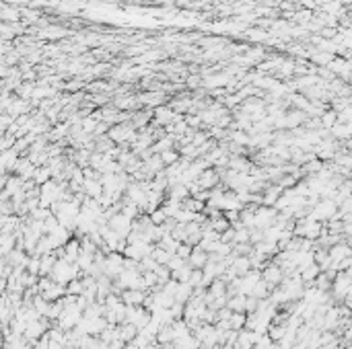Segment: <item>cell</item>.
I'll use <instances>...</instances> for the list:
<instances>
[{
    "label": "cell",
    "mask_w": 352,
    "mask_h": 349,
    "mask_svg": "<svg viewBox=\"0 0 352 349\" xmlns=\"http://www.w3.org/2000/svg\"><path fill=\"white\" fill-rule=\"evenodd\" d=\"M66 294L68 296H81L83 294V282H81V277H76V279H72V282L66 284Z\"/></svg>",
    "instance_id": "d4e9b609"
},
{
    "label": "cell",
    "mask_w": 352,
    "mask_h": 349,
    "mask_svg": "<svg viewBox=\"0 0 352 349\" xmlns=\"http://www.w3.org/2000/svg\"><path fill=\"white\" fill-rule=\"evenodd\" d=\"M154 247H159V249H163V251L171 253V255H175V251H177V247H179V242H177L173 237H171V234H165V237H161V240L154 242Z\"/></svg>",
    "instance_id": "2e32d148"
},
{
    "label": "cell",
    "mask_w": 352,
    "mask_h": 349,
    "mask_svg": "<svg viewBox=\"0 0 352 349\" xmlns=\"http://www.w3.org/2000/svg\"><path fill=\"white\" fill-rule=\"evenodd\" d=\"M152 271H154V275H157V284H161V286L171 277V271L167 269V265H157Z\"/></svg>",
    "instance_id": "484cf974"
},
{
    "label": "cell",
    "mask_w": 352,
    "mask_h": 349,
    "mask_svg": "<svg viewBox=\"0 0 352 349\" xmlns=\"http://www.w3.org/2000/svg\"><path fill=\"white\" fill-rule=\"evenodd\" d=\"M272 290H274V287H272L270 284H266L264 279H260V282H257V284L251 287V294H250V296H253V298H257V300H264V298H268Z\"/></svg>",
    "instance_id": "9a60e30c"
},
{
    "label": "cell",
    "mask_w": 352,
    "mask_h": 349,
    "mask_svg": "<svg viewBox=\"0 0 352 349\" xmlns=\"http://www.w3.org/2000/svg\"><path fill=\"white\" fill-rule=\"evenodd\" d=\"M255 308H257V298H253V296H245V308H243V312L251 314V312H255Z\"/></svg>",
    "instance_id": "e575fe53"
},
{
    "label": "cell",
    "mask_w": 352,
    "mask_h": 349,
    "mask_svg": "<svg viewBox=\"0 0 352 349\" xmlns=\"http://www.w3.org/2000/svg\"><path fill=\"white\" fill-rule=\"evenodd\" d=\"M79 253H81V242L79 238H70L66 244H64V261L66 263H74L76 257H79Z\"/></svg>",
    "instance_id": "9c48e42d"
},
{
    "label": "cell",
    "mask_w": 352,
    "mask_h": 349,
    "mask_svg": "<svg viewBox=\"0 0 352 349\" xmlns=\"http://www.w3.org/2000/svg\"><path fill=\"white\" fill-rule=\"evenodd\" d=\"M56 261H58V257L54 255V251H51V253H46V255H41V257H39V277L50 275V271H51V269H54V265H56Z\"/></svg>",
    "instance_id": "8fae6325"
},
{
    "label": "cell",
    "mask_w": 352,
    "mask_h": 349,
    "mask_svg": "<svg viewBox=\"0 0 352 349\" xmlns=\"http://www.w3.org/2000/svg\"><path fill=\"white\" fill-rule=\"evenodd\" d=\"M350 255H352V251L348 247V242H336L328 249V257L334 261V263L340 259H344V257H350Z\"/></svg>",
    "instance_id": "ba28073f"
},
{
    "label": "cell",
    "mask_w": 352,
    "mask_h": 349,
    "mask_svg": "<svg viewBox=\"0 0 352 349\" xmlns=\"http://www.w3.org/2000/svg\"><path fill=\"white\" fill-rule=\"evenodd\" d=\"M253 247V251L255 253H260V255H264V257H268V259H272L274 255L278 253V247H276V242H268V240H260V242H255V244H251Z\"/></svg>",
    "instance_id": "7c38bea8"
},
{
    "label": "cell",
    "mask_w": 352,
    "mask_h": 349,
    "mask_svg": "<svg viewBox=\"0 0 352 349\" xmlns=\"http://www.w3.org/2000/svg\"><path fill=\"white\" fill-rule=\"evenodd\" d=\"M157 349H173V343H159Z\"/></svg>",
    "instance_id": "f35d334b"
},
{
    "label": "cell",
    "mask_w": 352,
    "mask_h": 349,
    "mask_svg": "<svg viewBox=\"0 0 352 349\" xmlns=\"http://www.w3.org/2000/svg\"><path fill=\"white\" fill-rule=\"evenodd\" d=\"M233 242H250V228H239V230H235Z\"/></svg>",
    "instance_id": "836d02e7"
},
{
    "label": "cell",
    "mask_w": 352,
    "mask_h": 349,
    "mask_svg": "<svg viewBox=\"0 0 352 349\" xmlns=\"http://www.w3.org/2000/svg\"><path fill=\"white\" fill-rule=\"evenodd\" d=\"M66 294V286H62V284H56V282H51L44 292H41L39 296L44 300H48V302H56V300H60L62 296Z\"/></svg>",
    "instance_id": "8992f818"
},
{
    "label": "cell",
    "mask_w": 352,
    "mask_h": 349,
    "mask_svg": "<svg viewBox=\"0 0 352 349\" xmlns=\"http://www.w3.org/2000/svg\"><path fill=\"white\" fill-rule=\"evenodd\" d=\"M149 218H151V222H152V224H157V226H159V224H163V222L167 220V216L163 214V209H161V207L152 209V212L149 214Z\"/></svg>",
    "instance_id": "1f68e13d"
},
{
    "label": "cell",
    "mask_w": 352,
    "mask_h": 349,
    "mask_svg": "<svg viewBox=\"0 0 352 349\" xmlns=\"http://www.w3.org/2000/svg\"><path fill=\"white\" fill-rule=\"evenodd\" d=\"M192 292H194V287L187 284V282L179 284V286H177V292H175V296H173V300L179 302V304H185L187 300L192 298Z\"/></svg>",
    "instance_id": "e0dca14e"
},
{
    "label": "cell",
    "mask_w": 352,
    "mask_h": 349,
    "mask_svg": "<svg viewBox=\"0 0 352 349\" xmlns=\"http://www.w3.org/2000/svg\"><path fill=\"white\" fill-rule=\"evenodd\" d=\"M190 253H192V247H190V244H187V242H179V247H177V251H175L177 257H182L184 261H187Z\"/></svg>",
    "instance_id": "d6a6232c"
},
{
    "label": "cell",
    "mask_w": 352,
    "mask_h": 349,
    "mask_svg": "<svg viewBox=\"0 0 352 349\" xmlns=\"http://www.w3.org/2000/svg\"><path fill=\"white\" fill-rule=\"evenodd\" d=\"M187 284H190L192 287L202 286V269H192L190 277H187Z\"/></svg>",
    "instance_id": "f546056e"
},
{
    "label": "cell",
    "mask_w": 352,
    "mask_h": 349,
    "mask_svg": "<svg viewBox=\"0 0 352 349\" xmlns=\"http://www.w3.org/2000/svg\"><path fill=\"white\" fill-rule=\"evenodd\" d=\"M169 310H171V317H173V320H177V318L184 317V304H179V302H173V304H171Z\"/></svg>",
    "instance_id": "d590c367"
},
{
    "label": "cell",
    "mask_w": 352,
    "mask_h": 349,
    "mask_svg": "<svg viewBox=\"0 0 352 349\" xmlns=\"http://www.w3.org/2000/svg\"><path fill=\"white\" fill-rule=\"evenodd\" d=\"M107 226H109V230H114V232H117L122 238H126L128 232L132 230V220H130V218H126L122 212H119V214H116V216L109 218V220H107Z\"/></svg>",
    "instance_id": "7a4b0ae2"
},
{
    "label": "cell",
    "mask_w": 352,
    "mask_h": 349,
    "mask_svg": "<svg viewBox=\"0 0 352 349\" xmlns=\"http://www.w3.org/2000/svg\"><path fill=\"white\" fill-rule=\"evenodd\" d=\"M229 267L233 269V273H235L237 277L245 275V273L251 269V267H250V259H247V257H235V259H233V263H231Z\"/></svg>",
    "instance_id": "5bb4252c"
},
{
    "label": "cell",
    "mask_w": 352,
    "mask_h": 349,
    "mask_svg": "<svg viewBox=\"0 0 352 349\" xmlns=\"http://www.w3.org/2000/svg\"><path fill=\"white\" fill-rule=\"evenodd\" d=\"M206 261H208V253L202 251L200 247H192V253H190V257H187V265L192 269H202Z\"/></svg>",
    "instance_id": "52a82bcc"
},
{
    "label": "cell",
    "mask_w": 352,
    "mask_h": 349,
    "mask_svg": "<svg viewBox=\"0 0 352 349\" xmlns=\"http://www.w3.org/2000/svg\"><path fill=\"white\" fill-rule=\"evenodd\" d=\"M229 325H231L233 331H241L245 327V312H231Z\"/></svg>",
    "instance_id": "7402d4cb"
},
{
    "label": "cell",
    "mask_w": 352,
    "mask_h": 349,
    "mask_svg": "<svg viewBox=\"0 0 352 349\" xmlns=\"http://www.w3.org/2000/svg\"><path fill=\"white\" fill-rule=\"evenodd\" d=\"M171 237H173L177 242H185V238H187V232H185V224H175L173 226V230H171Z\"/></svg>",
    "instance_id": "4316f807"
},
{
    "label": "cell",
    "mask_w": 352,
    "mask_h": 349,
    "mask_svg": "<svg viewBox=\"0 0 352 349\" xmlns=\"http://www.w3.org/2000/svg\"><path fill=\"white\" fill-rule=\"evenodd\" d=\"M222 216H225L229 222L239 220V212H237V209H225V214H222Z\"/></svg>",
    "instance_id": "74e56055"
},
{
    "label": "cell",
    "mask_w": 352,
    "mask_h": 349,
    "mask_svg": "<svg viewBox=\"0 0 352 349\" xmlns=\"http://www.w3.org/2000/svg\"><path fill=\"white\" fill-rule=\"evenodd\" d=\"M262 279L266 284H270L272 287H276L282 279H285V273H282V269L276 265V263H272V261H268V265H266L264 269H262Z\"/></svg>",
    "instance_id": "3957f363"
},
{
    "label": "cell",
    "mask_w": 352,
    "mask_h": 349,
    "mask_svg": "<svg viewBox=\"0 0 352 349\" xmlns=\"http://www.w3.org/2000/svg\"><path fill=\"white\" fill-rule=\"evenodd\" d=\"M272 345H274V341L268 337V333H266V335H260V337H257V341L253 343L251 349H270Z\"/></svg>",
    "instance_id": "f1b7e54d"
},
{
    "label": "cell",
    "mask_w": 352,
    "mask_h": 349,
    "mask_svg": "<svg viewBox=\"0 0 352 349\" xmlns=\"http://www.w3.org/2000/svg\"><path fill=\"white\" fill-rule=\"evenodd\" d=\"M225 290H227V284L222 282L220 277H214V279H212V284H210L208 287H206V292H208V294L212 296V298H218V296H222V294H225Z\"/></svg>",
    "instance_id": "ffe728a7"
},
{
    "label": "cell",
    "mask_w": 352,
    "mask_h": 349,
    "mask_svg": "<svg viewBox=\"0 0 352 349\" xmlns=\"http://www.w3.org/2000/svg\"><path fill=\"white\" fill-rule=\"evenodd\" d=\"M149 292H142V290H124L122 296H119V300H122L126 306H142L144 302V296Z\"/></svg>",
    "instance_id": "5b68a950"
},
{
    "label": "cell",
    "mask_w": 352,
    "mask_h": 349,
    "mask_svg": "<svg viewBox=\"0 0 352 349\" xmlns=\"http://www.w3.org/2000/svg\"><path fill=\"white\" fill-rule=\"evenodd\" d=\"M185 263H187V261H184L182 257H177V255H171V259L167 261V269H169V271H175V269L184 267Z\"/></svg>",
    "instance_id": "4dcf8cb0"
},
{
    "label": "cell",
    "mask_w": 352,
    "mask_h": 349,
    "mask_svg": "<svg viewBox=\"0 0 352 349\" xmlns=\"http://www.w3.org/2000/svg\"><path fill=\"white\" fill-rule=\"evenodd\" d=\"M159 156H161V160H163L165 167H169V164H173V162L179 160V152H175V150H165V152H161Z\"/></svg>",
    "instance_id": "83f0119b"
},
{
    "label": "cell",
    "mask_w": 352,
    "mask_h": 349,
    "mask_svg": "<svg viewBox=\"0 0 352 349\" xmlns=\"http://www.w3.org/2000/svg\"><path fill=\"white\" fill-rule=\"evenodd\" d=\"M76 277H81L79 265H76V263H66L64 259H58L56 265H54V269L50 271V279H51V282L62 284V286H66L68 282H72V279H76Z\"/></svg>",
    "instance_id": "6da1fadb"
},
{
    "label": "cell",
    "mask_w": 352,
    "mask_h": 349,
    "mask_svg": "<svg viewBox=\"0 0 352 349\" xmlns=\"http://www.w3.org/2000/svg\"><path fill=\"white\" fill-rule=\"evenodd\" d=\"M190 273H192V267L185 263L184 267H179V269H175V271H171V277H173L175 282L184 284V282H187V277H190Z\"/></svg>",
    "instance_id": "cb8c5ba5"
},
{
    "label": "cell",
    "mask_w": 352,
    "mask_h": 349,
    "mask_svg": "<svg viewBox=\"0 0 352 349\" xmlns=\"http://www.w3.org/2000/svg\"><path fill=\"white\" fill-rule=\"evenodd\" d=\"M227 308L231 312H243V308H245V296L243 294L229 296V298H227Z\"/></svg>",
    "instance_id": "d6986e66"
},
{
    "label": "cell",
    "mask_w": 352,
    "mask_h": 349,
    "mask_svg": "<svg viewBox=\"0 0 352 349\" xmlns=\"http://www.w3.org/2000/svg\"><path fill=\"white\" fill-rule=\"evenodd\" d=\"M233 237H235V230L229 226V228H227L225 232H220V242H227V244H231V242H233Z\"/></svg>",
    "instance_id": "8d00e7d4"
},
{
    "label": "cell",
    "mask_w": 352,
    "mask_h": 349,
    "mask_svg": "<svg viewBox=\"0 0 352 349\" xmlns=\"http://www.w3.org/2000/svg\"><path fill=\"white\" fill-rule=\"evenodd\" d=\"M163 209V214H165L167 218H175V214L182 209V202H175V199H163V204L159 206Z\"/></svg>",
    "instance_id": "ac0fdd59"
},
{
    "label": "cell",
    "mask_w": 352,
    "mask_h": 349,
    "mask_svg": "<svg viewBox=\"0 0 352 349\" xmlns=\"http://www.w3.org/2000/svg\"><path fill=\"white\" fill-rule=\"evenodd\" d=\"M196 183H198L202 189H212V187H217L218 183H220L218 171H217V169H204L200 177L196 179Z\"/></svg>",
    "instance_id": "277c9868"
},
{
    "label": "cell",
    "mask_w": 352,
    "mask_h": 349,
    "mask_svg": "<svg viewBox=\"0 0 352 349\" xmlns=\"http://www.w3.org/2000/svg\"><path fill=\"white\" fill-rule=\"evenodd\" d=\"M136 327L130 325V322H122V325H117V337H119V341H124V343H130L132 339L136 337Z\"/></svg>",
    "instance_id": "4fadbf2b"
},
{
    "label": "cell",
    "mask_w": 352,
    "mask_h": 349,
    "mask_svg": "<svg viewBox=\"0 0 352 349\" xmlns=\"http://www.w3.org/2000/svg\"><path fill=\"white\" fill-rule=\"evenodd\" d=\"M154 339H157V343H173L175 341V335H173V331H171V325L161 327Z\"/></svg>",
    "instance_id": "44dd1931"
},
{
    "label": "cell",
    "mask_w": 352,
    "mask_h": 349,
    "mask_svg": "<svg viewBox=\"0 0 352 349\" xmlns=\"http://www.w3.org/2000/svg\"><path fill=\"white\" fill-rule=\"evenodd\" d=\"M227 169L231 171H237V173H250L251 169V162L243 159V156H229V162H227Z\"/></svg>",
    "instance_id": "30bf717a"
},
{
    "label": "cell",
    "mask_w": 352,
    "mask_h": 349,
    "mask_svg": "<svg viewBox=\"0 0 352 349\" xmlns=\"http://www.w3.org/2000/svg\"><path fill=\"white\" fill-rule=\"evenodd\" d=\"M151 257L154 259V263H157V265H167V261L171 259V253L163 251V249H159V247H154L152 253H151Z\"/></svg>",
    "instance_id": "603a6c76"
}]
</instances>
